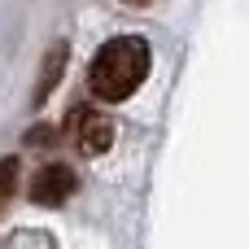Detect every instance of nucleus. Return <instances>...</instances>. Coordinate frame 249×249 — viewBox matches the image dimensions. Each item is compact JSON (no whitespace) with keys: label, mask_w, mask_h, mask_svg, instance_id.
<instances>
[{"label":"nucleus","mask_w":249,"mask_h":249,"mask_svg":"<svg viewBox=\"0 0 249 249\" xmlns=\"http://www.w3.org/2000/svg\"><path fill=\"white\" fill-rule=\"evenodd\" d=\"M0 249H53V241L44 232H18V236H9Z\"/></svg>","instance_id":"obj_6"},{"label":"nucleus","mask_w":249,"mask_h":249,"mask_svg":"<svg viewBox=\"0 0 249 249\" xmlns=\"http://www.w3.org/2000/svg\"><path fill=\"white\" fill-rule=\"evenodd\" d=\"M61 70H66V44H53V48L44 53V66H39V79H35V105L48 101V92L57 88Z\"/></svg>","instance_id":"obj_4"},{"label":"nucleus","mask_w":249,"mask_h":249,"mask_svg":"<svg viewBox=\"0 0 249 249\" xmlns=\"http://www.w3.org/2000/svg\"><path fill=\"white\" fill-rule=\"evenodd\" d=\"M127 4H144V0H127Z\"/></svg>","instance_id":"obj_8"},{"label":"nucleus","mask_w":249,"mask_h":249,"mask_svg":"<svg viewBox=\"0 0 249 249\" xmlns=\"http://www.w3.org/2000/svg\"><path fill=\"white\" fill-rule=\"evenodd\" d=\"M13 193H18V158H4L0 162V210L13 201Z\"/></svg>","instance_id":"obj_5"},{"label":"nucleus","mask_w":249,"mask_h":249,"mask_svg":"<svg viewBox=\"0 0 249 249\" xmlns=\"http://www.w3.org/2000/svg\"><path fill=\"white\" fill-rule=\"evenodd\" d=\"M74 188H79L74 171L61 166V162H48V166H39L35 179H31V201H35V206H66V201L74 197Z\"/></svg>","instance_id":"obj_3"},{"label":"nucleus","mask_w":249,"mask_h":249,"mask_svg":"<svg viewBox=\"0 0 249 249\" xmlns=\"http://www.w3.org/2000/svg\"><path fill=\"white\" fill-rule=\"evenodd\" d=\"M144 74H149V44L140 35H118V39H109L96 53L88 83H92V96L96 101L118 105V101H127L144 83Z\"/></svg>","instance_id":"obj_1"},{"label":"nucleus","mask_w":249,"mask_h":249,"mask_svg":"<svg viewBox=\"0 0 249 249\" xmlns=\"http://www.w3.org/2000/svg\"><path fill=\"white\" fill-rule=\"evenodd\" d=\"M26 144H57V131H53V127H35V131L26 136Z\"/></svg>","instance_id":"obj_7"},{"label":"nucleus","mask_w":249,"mask_h":249,"mask_svg":"<svg viewBox=\"0 0 249 249\" xmlns=\"http://www.w3.org/2000/svg\"><path fill=\"white\" fill-rule=\"evenodd\" d=\"M70 140H74V149H79L83 158H101V153L114 144V123H109L101 109L79 105V109H70Z\"/></svg>","instance_id":"obj_2"}]
</instances>
